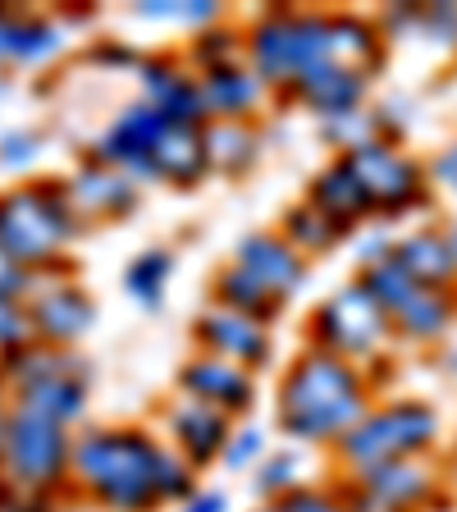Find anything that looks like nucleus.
Wrapping results in <instances>:
<instances>
[{
    "label": "nucleus",
    "mask_w": 457,
    "mask_h": 512,
    "mask_svg": "<svg viewBox=\"0 0 457 512\" xmlns=\"http://www.w3.org/2000/svg\"><path fill=\"white\" fill-rule=\"evenodd\" d=\"M69 494L101 512L179 508L197 494V471L147 426H92L74 435Z\"/></svg>",
    "instance_id": "f257e3e1"
},
{
    "label": "nucleus",
    "mask_w": 457,
    "mask_h": 512,
    "mask_svg": "<svg viewBox=\"0 0 457 512\" xmlns=\"http://www.w3.org/2000/svg\"><path fill=\"white\" fill-rule=\"evenodd\" d=\"M371 412V384L352 362L302 348L275 389V426L293 444H339Z\"/></svg>",
    "instance_id": "f03ea898"
},
{
    "label": "nucleus",
    "mask_w": 457,
    "mask_h": 512,
    "mask_svg": "<svg viewBox=\"0 0 457 512\" xmlns=\"http://www.w3.org/2000/svg\"><path fill=\"white\" fill-rule=\"evenodd\" d=\"M78 234L83 224L60 179H23L14 188H0V252L19 261L28 275L69 266L64 256Z\"/></svg>",
    "instance_id": "7ed1b4c3"
},
{
    "label": "nucleus",
    "mask_w": 457,
    "mask_h": 512,
    "mask_svg": "<svg viewBox=\"0 0 457 512\" xmlns=\"http://www.w3.org/2000/svg\"><path fill=\"white\" fill-rule=\"evenodd\" d=\"M247 64L270 92L288 96L320 64H330V14L270 5L243 28Z\"/></svg>",
    "instance_id": "20e7f679"
},
{
    "label": "nucleus",
    "mask_w": 457,
    "mask_h": 512,
    "mask_svg": "<svg viewBox=\"0 0 457 512\" xmlns=\"http://www.w3.org/2000/svg\"><path fill=\"white\" fill-rule=\"evenodd\" d=\"M0 389L10 394V403L19 412H37L46 421H60V426L74 430L87 412L92 375H87V362L74 352L32 343V348L0 362Z\"/></svg>",
    "instance_id": "39448f33"
},
{
    "label": "nucleus",
    "mask_w": 457,
    "mask_h": 512,
    "mask_svg": "<svg viewBox=\"0 0 457 512\" xmlns=\"http://www.w3.org/2000/svg\"><path fill=\"white\" fill-rule=\"evenodd\" d=\"M439 435V416L416 398H398V403L371 407V412L348 430V435L334 444L343 471L348 476H362V471L389 467V462H407L421 458Z\"/></svg>",
    "instance_id": "423d86ee"
},
{
    "label": "nucleus",
    "mask_w": 457,
    "mask_h": 512,
    "mask_svg": "<svg viewBox=\"0 0 457 512\" xmlns=\"http://www.w3.org/2000/svg\"><path fill=\"white\" fill-rule=\"evenodd\" d=\"M69 458H74V430L14 407L10 444L0 458V485L5 490L46 503L64 499L69 494Z\"/></svg>",
    "instance_id": "0eeeda50"
},
{
    "label": "nucleus",
    "mask_w": 457,
    "mask_h": 512,
    "mask_svg": "<svg viewBox=\"0 0 457 512\" xmlns=\"http://www.w3.org/2000/svg\"><path fill=\"white\" fill-rule=\"evenodd\" d=\"M307 334H311V348L334 352V357L357 366L389 348L394 320L384 316V307L375 302V293L362 279H352V284H343L339 293H330V298L311 311Z\"/></svg>",
    "instance_id": "6e6552de"
},
{
    "label": "nucleus",
    "mask_w": 457,
    "mask_h": 512,
    "mask_svg": "<svg viewBox=\"0 0 457 512\" xmlns=\"http://www.w3.org/2000/svg\"><path fill=\"white\" fill-rule=\"evenodd\" d=\"M362 284L375 293V302L384 307V316L394 320V330L407 339H439L453 320V298L444 288L416 284L394 256H384L375 266L362 270Z\"/></svg>",
    "instance_id": "1a4fd4ad"
},
{
    "label": "nucleus",
    "mask_w": 457,
    "mask_h": 512,
    "mask_svg": "<svg viewBox=\"0 0 457 512\" xmlns=\"http://www.w3.org/2000/svg\"><path fill=\"white\" fill-rule=\"evenodd\" d=\"M23 302H28V316H32V334H37V343H46V348L74 352V343H83L96 325L92 293L69 275V266L32 275Z\"/></svg>",
    "instance_id": "9d476101"
},
{
    "label": "nucleus",
    "mask_w": 457,
    "mask_h": 512,
    "mask_svg": "<svg viewBox=\"0 0 457 512\" xmlns=\"http://www.w3.org/2000/svg\"><path fill=\"white\" fill-rule=\"evenodd\" d=\"M339 160L352 170V179L362 183L371 215H398V211H412V206L426 202V174H421V165L412 156H403L389 138H371L362 147L343 151Z\"/></svg>",
    "instance_id": "9b49d317"
},
{
    "label": "nucleus",
    "mask_w": 457,
    "mask_h": 512,
    "mask_svg": "<svg viewBox=\"0 0 457 512\" xmlns=\"http://www.w3.org/2000/svg\"><path fill=\"white\" fill-rule=\"evenodd\" d=\"M192 343L197 352H211L220 362H234L243 371H261L275 352V339H270V325L256 316H243L234 307H220V302H206L197 316H192Z\"/></svg>",
    "instance_id": "f8f14e48"
},
{
    "label": "nucleus",
    "mask_w": 457,
    "mask_h": 512,
    "mask_svg": "<svg viewBox=\"0 0 457 512\" xmlns=\"http://www.w3.org/2000/svg\"><path fill=\"white\" fill-rule=\"evenodd\" d=\"M60 183H64V197H69V206H74L83 229L87 224L128 220L142 202V183H133L128 174H119L115 165H106V160H96V156H83L74 165V174Z\"/></svg>",
    "instance_id": "ddd939ff"
},
{
    "label": "nucleus",
    "mask_w": 457,
    "mask_h": 512,
    "mask_svg": "<svg viewBox=\"0 0 457 512\" xmlns=\"http://www.w3.org/2000/svg\"><path fill=\"white\" fill-rule=\"evenodd\" d=\"M160 426H165V444H170L192 471H206L211 462L224 458V444L234 435V416L215 412V407H206L174 389V398L160 407Z\"/></svg>",
    "instance_id": "4468645a"
},
{
    "label": "nucleus",
    "mask_w": 457,
    "mask_h": 512,
    "mask_svg": "<svg viewBox=\"0 0 457 512\" xmlns=\"http://www.w3.org/2000/svg\"><path fill=\"white\" fill-rule=\"evenodd\" d=\"M165 124H170V119L160 115V110H151L147 101H128V106L96 133L87 156L115 165V170L128 174L133 183H151V147H156V138L165 133Z\"/></svg>",
    "instance_id": "2eb2a0df"
},
{
    "label": "nucleus",
    "mask_w": 457,
    "mask_h": 512,
    "mask_svg": "<svg viewBox=\"0 0 457 512\" xmlns=\"http://www.w3.org/2000/svg\"><path fill=\"white\" fill-rule=\"evenodd\" d=\"M243 275H252L266 288L279 307H288V298H298V288L307 284V256L288 243L279 229H261V234H243L229 256Z\"/></svg>",
    "instance_id": "dca6fc26"
},
{
    "label": "nucleus",
    "mask_w": 457,
    "mask_h": 512,
    "mask_svg": "<svg viewBox=\"0 0 457 512\" xmlns=\"http://www.w3.org/2000/svg\"><path fill=\"white\" fill-rule=\"evenodd\" d=\"M174 389L224 416H243L256 403V375L234 362H220L211 352H192L179 366V375H174Z\"/></svg>",
    "instance_id": "f3484780"
},
{
    "label": "nucleus",
    "mask_w": 457,
    "mask_h": 512,
    "mask_svg": "<svg viewBox=\"0 0 457 512\" xmlns=\"http://www.w3.org/2000/svg\"><path fill=\"white\" fill-rule=\"evenodd\" d=\"M138 87L151 110L170 119V124H192L206 128V106H202V87H197V74L179 55H147L138 60Z\"/></svg>",
    "instance_id": "a211bd4d"
},
{
    "label": "nucleus",
    "mask_w": 457,
    "mask_h": 512,
    "mask_svg": "<svg viewBox=\"0 0 457 512\" xmlns=\"http://www.w3.org/2000/svg\"><path fill=\"white\" fill-rule=\"evenodd\" d=\"M430 490H435V480L421 467V458H407L352 476L343 499H348L352 512H412L416 503L430 499Z\"/></svg>",
    "instance_id": "6ab92c4d"
},
{
    "label": "nucleus",
    "mask_w": 457,
    "mask_h": 512,
    "mask_svg": "<svg viewBox=\"0 0 457 512\" xmlns=\"http://www.w3.org/2000/svg\"><path fill=\"white\" fill-rule=\"evenodd\" d=\"M197 87H202L206 124H211V119H224V124H252L256 110L266 106V96H270V87L256 78V69L247 60L206 69V74H197Z\"/></svg>",
    "instance_id": "aec40b11"
},
{
    "label": "nucleus",
    "mask_w": 457,
    "mask_h": 512,
    "mask_svg": "<svg viewBox=\"0 0 457 512\" xmlns=\"http://www.w3.org/2000/svg\"><path fill=\"white\" fill-rule=\"evenodd\" d=\"M64 51V32L37 10L0 5V69H42Z\"/></svg>",
    "instance_id": "412c9836"
},
{
    "label": "nucleus",
    "mask_w": 457,
    "mask_h": 512,
    "mask_svg": "<svg viewBox=\"0 0 457 512\" xmlns=\"http://www.w3.org/2000/svg\"><path fill=\"white\" fill-rule=\"evenodd\" d=\"M211 174L206 165L202 128L192 124H165V133L151 147V183H170V188H197Z\"/></svg>",
    "instance_id": "4be33fe9"
},
{
    "label": "nucleus",
    "mask_w": 457,
    "mask_h": 512,
    "mask_svg": "<svg viewBox=\"0 0 457 512\" xmlns=\"http://www.w3.org/2000/svg\"><path fill=\"white\" fill-rule=\"evenodd\" d=\"M366 83H371V78L357 74V69H343V64H320L316 74H307L288 96H293V101H302L311 115L339 119V115H352V110H362Z\"/></svg>",
    "instance_id": "5701e85b"
},
{
    "label": "nucleus",
    "mask_w": 457,
    "mask_h": 512,
    "mask_svg": "<svg viewBox=\"0 0 457 512\" xmlns=\"http://www.w3.org/2000/svg\"><path fill=\"white\" fill-rule=\"evenodd\" d=\"M389 256L426 288H444L448 293L457 279V261H453V247H448L444 229H416V234L398 238Z\"/></svg>",
    "instance_id": "b1692460"
},
{
    "label": "nucleus",
    "mask_w": 457,
    "mask_h": 512,
    "mask_svg": "<svg viewBox=\"0 0 457 512\" xmlns=\"http://www.w3.org/2000/svg\"><path fill=\"white\" fill-rule=\"evenodd\" d=\"M307 202L316 206V211L330 215V220L339 224L343 234H348V229H357V224L371 215V202H366L362 183L352 179V170L343 165V160H330V165H325V170L311 179Z\"/></svg>",
    "instance_id": "393cba45"
},
{
    "label": "nucleus",
    "mask_w": 457,
    "mask_h": 512,
    "mask_svg": "<svg viewBox=\"0 0 457 512\" xmlns=\"http://www.w3.org/2000/svg\"><path fill=\"white\" fill-rule=\"evenodd\" d=\"M206 142V165L211 174H224V179H243L247 170H256L261 160V133L256 124H224V119H211L202 128Z\"/></svg>",
    "instance_id": "a878e982"
},
{
    "label": "nucleus",
    "mask_w": 457,
    "mask_h": 512,
    "mask_svg": "<svg viewBox=\"0 0 457 512\" xmlns=\"http://www.w3.org/2000/svg\"><path fill=\"white\" fill-rule=\"evenodd\" d=\"M170 279H174V256L165 247H147L128 261L124 270V293L138 302L142 311H160L165 307V293H170Z\"/></svg>",
    "instance_id": "bb28decb"
},
{
    "label": "nucleus",
    "mask_w": 457,
    "mask_h": 512,
    "mask_svg": "<svg viewBox=\"0 0 457 512\" xmlns=\"http://www.w3.org/2000/svg\"><path fill=\"white\" fill-rule=\"evenodd\" d=\"M211 302H220V307H234V311H243V316H256V320H275L279 311V302L270 298L266 288L256 284L252 275H243V270L234 266V261H229V266L220 270V275L211 279Z\"/></svg>",
    "instance_id": "cd10ccee"
},
{
    "label": "nucleus",
    "mask_w": 457,
    "mask_h": 512,
    "mask_svg": "<svg viewBox=\"0 0 457 512\" xmlns=\"http://www.w3.org/2000/svg\"><path fill=\"white\" fill-rule=\"evenodd\" d=\"M279 234L298 247L302 256H320V252H330V247L339 243L343 229L325 211H316L311 202H298V206H288V211H284V220H279Z\"/></svg>",
    "instance_id": "c85d7f7f"
},
{
    "label": "nucleus",
    "mask_w": 457,
    "mask_h": 512,
    "mask_svg": "<svg viewBox=\"0 0 457 512\" xmlns=\"http://www.w3.org/2000/svg\"><path fill=\"white\" fill-rule=\"evenodd\" d=\"M238 60H247L243 28H234V23H224V19L211 23V28H202L188 42V69H192V74H206V69L238 64Z\"/></svg>",
    "instance_id": "c756f323"
},
{
    "label": "nucleus",
    "mask_w": 457,
    "mask_h": 512,
    "mask_svg": "<svg viewBox=\"0 0 457 512\" xmlns=\"http://www.w3.org/2000/svg\"><path fill=\"white\" fill-rule=\"evenodd\" d=\"M252 471H256L252 490L261 494V503H279V499H288V494L298 490V485H307V480H302V453H298V448L266 453V458L256 462Z\"/></svg>",
    "instance_id": "7c9ffc66"
},
{
    "label": "nucleus",
    "mask_w": 457,
    "mask_h": 512,
    "mask_svg": "<svg viewBox=\"0 0 457 512\" xmlns=\"http://www.w3.org/2000/svg\"><path fill=\"white\" fill-rule=\"evenodd\" d=\"M133 14L147 23H179V28H197V32L224 19L215 0H138Z\"/></svg>",
    "instance_id": "2f4dec72"
},
{
    "label": "nucleus",
    "mask_w": 457,
    "mask_h": 512,
    "mask_svg": "<svg viewBox=\"0 0 457 512\" xmlns=\"http://www.w3.org/2000/svg\"><path fill=\"white\" fill-rule=\"evenodd\" d=\"M37 334H32V316L23 298H0V362L14 357V352L32 348Z\"/></svg>",
    "instance_id": "473e14b6"
},
{
    "label": "nucleus",
    "mask_w": 457,
    "mask_h": 512,
    "mask_svg": "<svg viewBox=\"0 0 457 512\" xmlns=\"http://www.w3.org/2000/svg\"><path fill=\"white\" fill-rule=\"evenodd\" d=\"M42 147L37 128H0V170H28L42 160Z\"/></svg>",
    "instance_id": "72a5a7b5"
},
{
    "label": "nucleus",
    "mask_w": 457,
    "mask_h": 512,
    "mask_svg": "<svg viewBox=\"0 0 457 512\" xmlns=\"http://www.w3.org/2000/svg\"><path fill=\"white\" fill-rule=\"evenodd\" d=\"M266 458V430L252 426V421H243V426H234V435H229V444H224V467L229 471H243V467H256V462Z\"/></svg>",
    "instance_id": "f704fd0d"
},
{
    "label": "nucleus",
    "mask_w": 457,
    "mask_h": 512,
    "mask_svg": "<svg viewBox=\"0 0 457 512\" xmlns=\"http://www.w3.org/2000/svg\"><path fill=\"white\" fill-rule=\"evenodd\" d=\"M284 512H352L343 490H325V485H298V490L279 499Z\"/></svg>",
    "instance_id": "c9c22d12"
},
{
    "label": "nucleus",
    "mask_w": 457,
    "mask_h": 512,
    "mask_svg": "<svg viewBox=\"0 0 457 512\" xmlns=\"http://www.w3.org/2000/svg\"><path fill=\"white\" fill-rule=\"evenodd\" d=\"M28 284H32L28 270L0 252V298H23V293H28Z\"/></svg>",
    "instance_id": "e433bc0d"
},
{
    "label": "nucleus",
    "mask_w": 457,
    "mask_h": 512,
    "mask_svg": "<svg viewBox=\"0 0 457 512\" xmlns=\"http://www.w3.org/2000/svg\"><path fill=\"white\" fill-rule=\"evenodd\" d=\"M179 512H229V494L224 490H197L188 503H179Z\"/></svg>",
    "instance_id": "4c0bfd02"
},
{
    "label": "nucleus",
    "mask_w": 457,
    "mask_h": 512,
    "mask_svg": "<svg viewBox=\"0 0 457 512\" xmlns=\"http://www.w3.org/2000/svg\"><path fill=\"white\" fill-rule=\"evenodd\" d=\"M430 174H435V183H444L448 192H457V142L448 151H439V160H435V170Z\"/></svg>",
    "instance_id": "58836bf2"
},
{
    "label": "nucleus",
    "mask_w": 457,
    "mask_h": 512,
    "mask_svg": "<svg viewBox=\"0 0 457 512\" xmlns=\"http://www.w3.org/2000/svg\"><path fill=\"white\" fill-rule=\"evenodd\" d=\"M10 426H14V403H10V394L0 389V458H5V444H10Z\"/></svg>",
    "instance_id": "ea45409f"
},
{
    "label": "nucleus",
    "mask_w": 457,
    "mask_h": 512,
    "mask_svg": "<svg viewBox=\"0 0 457 512\" xmlns=\"http://www.w3.org/2000/svg\"><path fill=\"white\" fill-rule=\"evenodd\" d=\"M444 238H448V247H453V261H457V224H453V229H444Z\"/></svg>",
    "instance_id": "a19ab883"
},
{
    "label": "nucleus",
    "mask_w": 457,
    "mask_h": 512,
    "mask_svg": "<svg viewBox=\"0 0 457 512\" xmlns=\"http://www.w3.org/2000/svg\"><path fill=\"white\" fill-rule=\"evenodd\" d=\"M252 512H284L279 503H261V508H252Z\"/></svg>",
    "instance_id": "79ce46f5"
}]
</instances>
